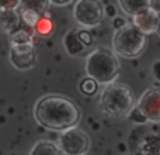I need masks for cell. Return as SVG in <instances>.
<instances>
[{
  "label": "cell",
  "instance_id": "5b68a950",
  "mask_svg": "<svg viewBox=\"0 0 160 155\" xmlns=\"http://www.w3.org/2000/svg\"><path fill=\"white\" fill-rule=\"evenodd\" d=\"M73 16L78 24L83 27H97L105 16V7L101 0H78Z\"/></svg>",
  "mask_w": 160,
  "mask_h": 155
},
{
  "label": "cell",
  "instance_id": "83f0119b",
  "mask_svg": "<svg viewBox=\"0 0 160 155\" xmlns=\"http://www.w3.org/2000/svg\"><path fill=\"white\" fill-rule=\"evenodd\" d=\"M10 155H18V154H10Z\"/></svg>",
  "mask_w": 160,
  "mask_h": 155
},
{
  "label": "cell",
  "instance_id": "7c38bea8",
  "mask_svg": "<svg viewBox=\"0 0 160 155\" xmlns=\"http://www.w3.org/2000/svg\"><path fill=\"white\" fill-rule=\"evenodd\" d=\"M63 45H65L66 52L72 56H78V55H80V54L84 52V50H86V47L83 45V42L80 41V38L78 35V31L76 30H70L69 33L65 35Z\"/></svg>",
  "mask_w": 160,
  "mask_h": 155
},
{
  "label": "cell",
  "instance_id": "7a4b0ae2",
  "mask_svg": "<svg viewBox=\"0 0 160 155\" xmlns=\"http://www.w3.org/2000/svg\"><path fill=\"white\" fill-rule=\"evenodd\" d=\"M100 110L112 119H124L129 116L135 107L133 93L124 83H110L101 90L98 100Z\"/></svg>",
  "mask_w": 160,
  "mask_h": 155
},
{
  "label": "cell",
  "instance_id": "d6986e66",
  "mask_svg": "<svg viewBox=\"0 0 160 155\" xmlns=\"http://www.w3.org/2000/svg\"><path fill=\"white\" fill-rule=\"evenodd\" d=\"M20 14H21V21L28 27H35L41 19V16L34 13V11H21Z\"/></svg>",
  "mask_w": 160,
  "mask_h": 155
},
{
  "label": "cell",
  "instance_id": "4fadbf2b",
  "mask_svg": "<svg viewBox=\"0 0 160 155\" xmlns=\"http://www.w3.org/2000/svg\"><path fill=\"white\" fill-rule=\"evenodd\" d=\"M152 3L153 0H118V4L121 7V10L131 17L138 14L143 8L152 7Z\"/></svg>",
  "mask_w": 160,
  "mask_h": 155
},
{
  "label": "cell",
  "instance_id": "7402d4cb",
  "mask_svg": "<svg viewBox=\"0 0 160 155\" xmlns=\"http://www.w3.org/2000/svg\"><path fill=\"white\" fill-rule=\"evenodd\" d=\"M78 35H79L80 41L83 42V45H84V47H90V45L93 44V35H91V34L88 33L87 30H80V31H78Z\"/></svg>",
  "mask_w": 160,
  "mask_h": 155
},
{
  "label": "cell",
  "instance_id": "5bb4252c",
  "mask_svg": "<svg viewBox=\"0 0 160 155\" xmlns=\"http://www.w3.org/2000/svg\"><path fill=\"white\" fill-rule=\"evenodd\" d=\"M48 6H49V0H20V13L21 11H34V13L42 14L47 11Z\"/></svg>",
  "mask_w": 160,
  "mask_h": 155
},
{
  "label": "cell",
  "instance_id": "d4e9b609",
  "mask_svg": "<svg viewBox=\"0 0 160 155\" xmlns=\"http://www.w3.org/2000/svg\"><path fill=\"white\" fill-rule=\"evenodd\" d=\"M72 2L73 0H49V3H52V4H55V6H66Z\"/></svg>",
  "mask_w": 160,
  "mask_h": 155
},
{
  "label": "cell",
  "instance_id": "44dd1931",
  "mask_svg": "<svg viewBox=\"0 0 160 155\" xmlns=\"http://www.w3.org/2000/svg\"><path fill=\"white\" fill-rule=\"evenodd\" d=\"M20 0H0V10H17Z\"/></svg>",
  "mask_w": 160,
  "mask_h": 155
},
{
  "label": "cell",
  "instance_id": "484cf974",
  "mask_svg": "<svg viewBox=\"0 0 160 155\" xmlns=\"http://www.w3.org/2000/svg\"><path fill=\"white\" fill-rule=\"evenodd\" d=\"M107 13H108V16H111V17L115 14V11H114V7H112V6H108V7H105V14H107Z\"/></svg>",
  "mask_w": 160,
  "mask_h": 155
},
{
  "label": "cell",
  "instance_id": "ac0fdd59",
  "mask_svg": "<svg viewBox=\"0 0 160 155\" xmlns=\"http://www.w3.org/2000/svg\"><path fill=\"white\" fill-rule=\"evenodd\" d=\"M35 30H37V33L41 34V35H48V34H51L53 30L52 21H51L48 17H41L38 24L35 25Z\"/></svg>",
  "mask_w": 160,
  "mask_h": 155
},
{
  "label": "cell",
  "instance_id": "cb8c5ba5",
  "mask_svg": "<svg viewBox=\"0 0 160 155\" xmlns=\"http://www.w3.org/2000/svg\"><path fill=\"white\" fill-rule=\"evenodd\" d=\"M112 24H114V27H115V30H119V28H122L125 24H127V23H125L124 19H121V17H117V19H114Z\"/></svg>",
  "mask_w": 160,
  "mask_h": 155
},
{
  "label": "cell",
  "instance_id": "3957f363",
  "mask_svg": "<svg viewBox=\"0 0 160 155\" xmlns=\"http://www.w3.org/2000/svg\"><path fill=\"white\" fill-rule=\"evenodd\" d=\"M86 73L97 83L110 85L119 75V59L108 48H97L86 59Z\"/></svg>",
  "mask_w": 160,
  "mask_h": 155
},
{
  "label": "cell",
  "instance_id": "8fae6325",
  "mask_svg": "<svg viewBox=\"0 0 160 155\" xmlns=\"http://www.w3.org/2000/svg\"><path fill=\"white\" fill-rule=\"evenodd\" d=\"M21 16L17 10H0V30L6 34H13L20 28Z\"/></svg>",
  "mask_w": 160,
  "mask_h": 155
},
{
  "label": "cell",
  "instance_id": "ba28073f",
  "mask_svg": "<svg viewBox=\"0 0 160 155\" xmlns=\"http://www.w3.org/2000/svg\"><path fill=\"white\" fill-rule=\"evenodd\" d=\"M136 107L143 113L148 121L160 123V88H150L142 93Z\"/></svg>",
  "mask_w": 160,
  "mask_h": 155
},
{
  "label": "cell",
  "instance_id": "277c9868",
  "mask_svg": "<svg viewBox=\"0 0 160 155\" xmlns=\"http://www.w3.org/2000/svg\"><path fill=\"white\" fill-rule=\"evenodd\" d=\"M146 47V35L133 24H127L115 30L112 35V48L117 55L122 58H136L143 52Z\"/></svg>",
  "mask_w": 160,
  "mask_h": 155
},
{
  "label": "cell",
  "instance_id": "ffe728a7",
  "mask_svg": "<svg viewBox=\"0 0 160 155\" xmlns=\"http://www.w3.org/2000/svg\"><path fill=\"white\" fill-rule=\"evenodd\" d=\"M128 117H129V120H132L135 124H145V123H148V119L143 116V113H142L136 106L132 109V111L129 113V116Z\"/></svg>",
  "mask_w": 160,
  "mask_h": 155
},
{
  "label": "cell",
  "instance_id": "2e32d148",
  "mask_svg": "<svg viewBox=\"0 0 160 155\" xmlns=\"http://www.w3.org/2000/svg\"><path fill=\"white\" fill-rule=\"evenodd\" d=\"M10 44L11 45H22V44H32V35L28 31L18 28L10 35Z\"/></svg>",
  "mask_w": 160,
  "mask_h": 155
},
{
  "label": "cell",
  "instance_id": "30bf717a",
  "mask_svg": "<svg viewBox=\"0 0 160 155\" xmlns=\"http://www.w3.org/2000/svg\"><path fill=\"white\" fill-rule=\"evenodd\" d=\"M158 23H159V11H156L153 7H146L133 16L132 24L141 33H143L145 35H149V34L156 33Z\"/></svg>",
  "mask_w": 160,
  "mask_h": 155
},
{
  "label": "cell",
  "instance_id": "e0dca14e",
  "mask_svg": "<svg viewBox=\"0 0 160 155\" xmlns=\"http://www.w3.org/2000/svg\"><path fill=\"white\" fill-rule=\"evenodd\" d=\"M79 89L83 94H86V96H94V94L97 93V90H98V83H97L94 79H91V78L87 76V78L80 80Z\"/></svg>",
  "mask_w": 160,
  "mask_h": 155
},
{
  "label": "cell",
  "instance_id": "8992f818",
  "mask_svg": "<svg viewBox=\"0 0 160 155\" xmlns=\"http://www.w3.org/2000/svg\"><path fill=\"white\" fill-rule=\"evenodd\" d=\"M129 138L133 155H160V131L139 127L131 133Z\"/></svg>",
  "mask_w": 160,
  "mask_h": 155
},
{
  "label": "cell",
  "instance_id": "6da1fadb",
  "mask_svg": "<svg viewBox=\"0 0 160 155\" xmlns=\"http://www.w3.org/2000/svg\"><path fill=\"white\" fill-rule=\"evenodd\" d=\"M34 117L42 127L63 133L79 124L82 111L73 100L58 94H48L37 102Z\"/></svg>",
  "mask_w": 160,
  "mask_h": 155
},
{
  "label": "cell",
  "instance_id": "603a6c76",
  "mask_svg": "<svg viewBox=\"0 0 160 155\" xmlns=\"http://www.w3.org/2000/svg\"><path fill=\"white\" fill-rule=\"evenodd\" d=\"M152 75L153 78H155L158 82H160V59H158V61H155L153 62V65H152Z\"/></svg>",
  "mask_w": 160,
  "mask_h": 155
},
{
  "label": "cell",
  "instance_id": "4316f807",
  "mask_svg": "<svg viewBox=\"0 0 160 155\" xmlns=\"http://www.w3.org/2000/svg\"><path fill=\"white\" fill-rule=\"evenodd\" d=\"M156 34L160 37V11H159V23H158V30H156Z\"/></svg>",
  "mask_w": 160,
  "mask_h": 155
},
{
  "label": "cell",
  "instance_id": "9c48e42d",
  "mask_svg": "<svg viewBox=\"0 0 160 155\" xmlns=\"http://www.w3.org/2000/svg\"><path fill=\"white\" fill-rule=\"evenodd\" d=\"M10 62L16 69L28 71L37 65V52L34 44H22V45H11L8 54Z\"/></svg>",
  "mask_w": 160,
  "mask_h": 155
},
{
  "label": "cell",
  "instance_id": "9a60e30c",
  "mask_svg": "<svg viewBox=\"0 0 160 155\" xmlns=\"http://www.w3.org/2000/svg\"><path fill=\"white\" fill-rule=\"evenodd\" d=\"M30 155H62V151L51 141H38L32 145Z\"/></svg>",
  "mask_w": 160,
  "mask_h": 155
},
{
  "label": "cell",
  "instance_id": "52a82bcc",
  "mask_svg": "<svg viewBox=\"0 0 160 155\" xmlns=\"http://www.w3.org/2000/svg\"><path fill=\"white\" fill-rule=\"evenodd\" d=\"M90 148L87 133L75 127L66 130L59 137V150L65 155H86Z\"/></svg>",
  "mask_w": 160,
  "mask_h": 155
}]
</instances>
